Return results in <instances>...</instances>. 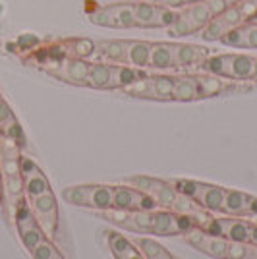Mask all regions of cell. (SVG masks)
I'll list each match as a JSON object with an SVG mask.
<instances>
[{"instance_id":"cell-42","label":"cell","mask_w":257,"mask_h":259,"mask_svg":"<svg viewBox=\"0 0 257 259\" xmlns=\"http://www.w3.org/2000/svg\"><path fill=\"white\" fill-rule=\"evenodd\" d=\"M207 236V232H203L201 228H192L188 234H184V240L190 244V246H193V248L199 249V246H201V242H203V238Z\"/></svg>"},{"instance_id":"cell-11","label":"cell","mask_w":257,"mask_h":259,"mask_svg":"<svg viewBox=\"0 0 257 259\" xmlns=\"http://www.w3.org/2000/svg\"><path fill=\"white\" fill-rule=\"evenodd\" d=\"M130 39H105L95 43V54L99 62L107 64H126Z\"/></svg>"},{"instance_id":"cell-45","label":"cell","mask_w":257,"mask_h":259,"mask_svg":"<svg viewBox=\"0 0 257 259\" xmlns=\"http://www.w3.org/2000/svg\"><path fill=\"white\" fill-rule=\"evenodd\" d=\"M251 246H257V223H251V228H249V242Z\"/></svg>"},{"instance_id":"cell-51","label":"cell","mask_w":257,"mask_h":259,"mask_svg":"<svg viewBox=\"0 0 257 259\" xmlns=\"http://www.w3.org/2000/svg\"><path fill=\"white\" fill-rule=\"evenodd\" d=\"M51 259H64V255H62V253H60V251H56V253H54L53 257Z\"/></svg>"},{"instance_id":"cell-8","label":"cell","mask_w":257,"mask_h":259,"mask_svg":"<svg viewBox=\"0 0 257 259\" xmlns=\"http://www.w3.org/2000/svg\"><path fill=\"white\" fill-rule=\"evenodd\" d=\"M31 201V211L39 227L43 228L45 234H53L54 228H56V215H58V209H56V197L53 192L43 194L39 197H33Z\"/></svg>"},{"instance_id":"cell-30","label":"cell","mask_w":257,"mask_h":259,"mask_svg":"<svg viewBox=\"0 0 257 259\" xmlns=\"http://www.w3.org/2000/svg\"><path fill=\"white\" fill-rule=\"evenodd\" d=\"M20 238H22V244L25 246V249H29V251H33L43 240H47V236H45V232L41 227H33V228H27V230H20Z\"/></svg>"},{"instance_id":"cell-23","label":"cell","mask_w":257,"mask_h":259,"mask_svg":"<svg viewBox=\"0 0 257 259\" xmlns=\"http://www.w3.org/2000/svg\"><path fill=\"white\" fill-rule=\"evenodd\" d=\"M126 184L132 186V188H136V190H140V192H143V194H149L151 197H155L166 186L164 180L151 178V176H130V178H126Z\"/></svg>"},{"instance_id":"cell-22","label":"cell","mask_w":257,"mask_h":259,"mask_svg":"<svg viewBox=\"0 0 257 259\" xmlns=\"http://www.w3.org/2000/svg\"><path fill=\"white\" fill-rule=\"evenodd\" d=\"M23 188H25V195H27L29 199L53 192V190H51V184L47 180V176H45L41 170L25 176V178H23Z\"/></svg>"},{"instance_id":"cell-28","label":"cell","mask_w":257,"mask_h":259,"mask_svg":"<svg viewBox=\"0 0 257 259\" xmlns=\"http://www.w3.org/2000/svg\"><path fill=\"white\" fill-rule=\"evenodd\" d=\"M134 246L140 249V253L145 259H161V255L166 251L157 240L151 238H134Z\"/></svg>"},{"instance_id":"cell-52","label":"cell","mask_w":257,"mask_h":259,"mask_svg":"<svg viewBox=\"0 0 257 259\" xmlns=\"http://www.w3.org/2000/svg\"><path fill=\"white\" fill-rule=\"evenodd\" d=\"M161 259H174V257H172V255L168 253V251H164V253L161 255Z\"/></svg>"},{"instance_id":"cell-14","label":"cell","mask_w":257,"mask_h":259,"mask_svg":"<svg viewBox=\"0 0 257 259\" xmlns=\"http://www.w3.org/2000/svg\"><path fill=\"white\" fill-rule=\"evenodd\" d=\"M225 190L223 186H217V184H203L199 182L197 188V194H195V201L199 205L211 211V213H223V203H225Z\"/></svg>"},{"instance_id":"cell-32","label":"cell","mask_w":257,"mask_h":259,"mask_svg":"<svg viewBox=\"0 0 257 259\" xmlns=\"http://www.w3.org/2000/svg\"><path fill=\"white\" fill-rule=\"evenodd\" d=\"M132 213H134L136 232L151 234V230H153V213L155 211H132Z\"/></svg>"},{"instance_id":"cell-27","label":"cell","mask_w":257,"mask_h":259,"mask_svg":"<svg viewBox=\"0 0 257 259\" xmlns=\"http://www.w3.org/2000/svg\"><path fill=\"white\" fill-rule=\"evenodd\" d=\"M108 248L116 259H122L124 255H128L130 251L138 249L134 246V242H130L128 238L118 234V232H108Z\"/></svg>"},{"instance_id":"cell-16","label":"cell","mask_w":257,"mask_h":259,"mask_svg":"<svg viewBox=\"0 0 257 259\" xmlns=\"http://www.w3.org/2000/svg\"><path fill=\"white\" fill-rule=\"evenodd\" d=\"M219 225H221V232L223 238L228 242H249V228L251 223L242 221V219H230V217H219Z\"/></svg>"},{"instance_id":"cell-43","label":"cell","mask_w":257,"mask_h":259,"mask_svg":"<svg viewBox=\"0 0 257 259\" xmlns=\"http://www.w3.org/2000/svg\"><path fill=\"white\" fill-rule=\"evenodd\" d=\"M134 2H147V4L164 6V8H172V10H180V8H184L182 0H134Z\"/></svg>"},{"instance_id":"cell-4","label":"cell","mask_w":257,"mask_h":259,"mask_svg":"<svg viewBox=\"0 0 257 259\" xmlns=\"http://www.w3.org/2000/svg\"><path fill=\"white\" fill-rule=\"evenodd\" d=\"M211 12L207 8L205 2H197V4H190L178 10V18L166 29L170 37H186V35H193L199 33L207 23L211 22Z\"/></svg>"},{"instance_id":"cell-54","label":"cell","mask_w":257,"mask_h":259,"mask_svg":"<svg viewBox=\"0 0 257 259\" xmlns=\"http://www.w3.org/2000/svg\"><path fill=\"white\" fill-rule=\"evenodd\" d=\"M0 101H4V99H2V95H0Z\"/></svg>"},{"instance_id":"cell-21","label":"cell","mask_w":257,"mask_h":259,"mask_svg":"<svg viewBox=\"0 0 257 259\" xmlns=\"http://www.w3.org/2000/svg\"><path fill=\"white\" fill-rule=\"evenodd\" d=\"M110 83V64L107 62H89L87 85L93 89H108Z\"/></svg>"},{"instance_id":"cell-41","label":"cell","mask_w":257,"mask_h":259,"mask_svg":"<svg viewBox=\"0 0 257 259\" xmlns=\"http://www.w3.org/2000/svg\"><path fill=\"white\" fill-rule=\"evenodd\" d=\"M2 136H4V138H10V140H14L18 145H23V132H22L20 122H14V124H10L8 128L2 132Z\"/></svg>"},{"instance_id":"cell-47","label":"cell","mask_w":257,"mask_h":259,"mask_svg":"<svg viewBox=\"0 0 257 259\" xmlns=\"http://www.w3.org/2000/svg\"><path fill=\"white\" fill-rule=\"evenodd\" d=\"M122 259H145V257L140 253V249H134V251H130L128 255H124Z\"/></svg>"},{"instance_id":"cell-36","label":"cell","mask_w":257,"mask_h":259,"mask_svg":"<svg viewBox=\"0 0 257 259\" xmlns=\"http://www.w3.org/2000/svg\"><path fill=\"white\" fill-rule=\"evenodd\" d=\"M0 174H4V176H18V174H22L20 157H2L0 159Z\"/></svg>"},{"instance_id":"cell-35","label":"cell","mask_w":257,"mask_h":259,"mask_svg":"<svg viewBox=\"0 0 257 259\" xmlns=\"http://www.w3.org/2000/svg\"><path fill=\"white\" fill-rule=\"evenodd\" d=\"M172 186H174V190L178 192L180 195H188V197H195V194H197V188H199V182H195V180H186V178H182V180H172Z\"/></svg>"},{"instance_id":"cell-40","label":"cell","mask_w":257,"mask_h":259,"mask_svg":"<svg viewBox=\"0 0 257 259\" xmlns=\"http://www.w3.org/2000/svg\"><path fill=\"white\" fill-rule=\"evenodd\" d=\"M247 253V244L244 242H230L228 244V251H226V259H244Z\"/></svg>"},{"instance_id":"cell-12","label":"cell","mask_w":257,"mask_h":259,"mask_svg":"<svg viewBox=\"0 0 257 259\" xmlns=\"http://www.w3.org/2000/svg\"><path fill=\"white\" fill-rule=\"evenodd\" d=\"M221 43L234 49H257V23L246 22L226 33Z\"/></svg>"},{"instance_id":"cell-18","label":"cell","mask_w":257,"mask_h":259,"mask_svg":"<svg viewBox=\"0 0 257 259\" xmlns=\"http://www.w3.org/2000/svg\"><path fill=\"white\" fill-rule=\"evenodd\" d=\"M199 97V87L195 81V76H180L174 77V87H172V101H195Z\"/></svg>"},{"instance_id":"cell-7","label":"cell","mask_w":257,"mask_h":259,"mask_svg":"<svg viewBox=\"0 0 257 259\" xmlns=\"http://www.w3.org/2000/svg\"><path fill=\"white\" fill-rule=\"evenodd\" d=\"M112 209L122 211H157L159 205L149 194L132 186H112Z\"/></svg>"},{"instance_id":"cell-6","label":"cell","mask_w":257,"mask_h":259,"mask_svg":"<svg viewBox=\"0 0 257 259\" xmlns=\"http://www.w3.org/2000/svg\"><path fill=\"white\" fill-rule=\"evenodd\" d=\"M172 87H174V76H145L124 91H128L132 97L172 101Z\"/></svg>"},{"instance_id":"cell-1","label":"cell","mask_w":257,"mask_h":259,"mask_svg":"<svg viewBox=\"0 0 257 259\" xmlns=\"http://www.w3.org/2000/svg\"><path fill=\"white\" fill-rule=\"evenodd\" d=\"M253 64H255V56H249V54H209L203 62L197 66V70L201 74H213V76H221L225 79L244 81V79H251L253 76Z\"/></svg>"},{"instance_id":"cell-33","label":"cell","mask_w":257,"mask_h":259,"mask_svg":"<svg viewBox=\"0 0 257 259\" xmlns=\"http://www.w3.org/2000/svg\"><path fill=\"white\" fill-rule=\"evenodd\" d=\"M4 192L10 195V197H14V199L22 197L25 194L22 174H18V176H4Z\"/></svg>"},{"instance_id":"cell-17","label":"cell","mask_w":257,"mask_h":259,"mask_svg":"<svg viewBox=\"0 0 257 259\" xmlns=\"http://www.w3.org/2000/svg\"><path fill=\"white\" fill-rule=\"evenodd\" d=\"M172 53H174V43H164V41L151 43L147 68H151V70H170V68H174Z\"/></svg>"},{"instance_id":"cell-10","label":"cell","mask_w":257,"mask_h":259,"mask_svg":"<svg viewBox=\"0 0 257 259\" xmlns=\"http://www.w3.org/2000/svg\"><path fill=\"white\" fill-rule=\"evenodd\" d=\"M87 72H89V62L83 58H66L56 66V70H51V74L62 79L66 83L74 85H87Z\"/></svg>"},{"instance_id":"cell-34","label":"cell","mask_w":257,"mask_h":259,"mask_svg":"<svg viewBox=\"0 0 257 259\" xmlns=\"http://www.w3.org/2000/svg\"><path fill=\"white\" fill-rule=\"evenodd\" d=\"M178 197V192L174 190V186H172L170 182H166V186L162 188L159 194L155 195L153 199L157 201V205H159V209H170V205L174 203V199Z\"/></svg>"},{"instance_id":"cell-31","label":"cell","mask_w":257,"mask_h":259,"mask_svg":"<svg viewBox=\"0 0 257 259\" xmlns=\"http://www.w3.org/2000/svg\"><path fill=\"white\" fill-rule=\"evenodd\" d=\"M199 203L195 201V199H192V197H188V195H180L178 194V197L174 199V203L170 205V211H174V213H178V215H190L192 217L197 209H199Z\"/></svg>"},{"instance_id":"cell-37","label":"cell","mask_w":257,"mask_h":259,"mask_svg":"<svg viewBox=\"0 0 257 259\" xmlns=\"http://www.w3.org/2000/svg\"><path fill=\"white\" fill-rule=\"evenodd\" d=\"M240 2H244V0H205L207 8L211 12V18L221 16V14L228 10L230 6H236V4H240Z\"/></svg>"},{"instance_id":"cell-48","label":"cell","mask_w":257,"mask_h":259,"mask_svg":"<svg viewBox=\"0 0 257 259\" xmlns=\"http://www.w3.org/2000/svg\"><path fill=\"white\" fill-rule=\"evenodd\" d=\"M2 195H4V180H2V174H0V201H2Z\"/></svg>"},{"instance_id":"cell-24","label":"cell","mask_w":257,"mask_h":259,"mask_svg":"<svg viewBox=\"0 0 257 259\" xmlns=\"http://www.w3.org/2000/svg\"><path fill=\"white\" fill-rule=\"evenodd\" d=\"M228 240L223 236H211V234H207L203 238V242H201V246L199 249L207 253V255H211L215 259H226V251H228Z\"/></svg>"},{"instance_id":"cell-15","label":"cell","mask_w":257,"mask_h":259,"mask_svg":"<svg viewBox=\"0 0 257 259\" xmlns=\"http://www.w3.org/2000/svg\"><path fill=\"white\" fill-rule=\"evenodd\" d=\"M253 195L238 190H225V203L223 213L228 217H249V205H251Z\"/></svg>"},{"instance_id":"cell-46","label":"cell","mask_w":257,"mask_h":259,"mask_svg":"<svg viewBox=\"0 0 257 259\" xmlns=\"http://www.w3.org/2000/svg\"><path fill=\"white\" fill-rule=\"evenodd\" d=\"M244 259H257V246H251V244H247V253Z\"/></svg>"},{"instance_id":"cell-3","label":"cell","mask_w":257,"mask_h":259,"mask_svg":"<svg viewBox=\"0 0 257 259\" xmlns=\"http://www.w3.org/2000/svg\"><path fill=\"white\" fill-rule=\"evenodd\" d=\"M89 22L107 27V29H132L136 27L134 22V2H118L99 6L89 14Z\"/></svg>"},{"instance_id":"cell-25","label":"cell","mask_w":257,"mask_h":259,"mask_svg":"<svg viewBox=\"0 0 257 259\" xmlns=\"http://www.w3.org/2000/svg\"><path fill=\"white\" fill-rule=\"evenodd\" d=\"M172 219H174V213L170 209H157L153 213V230H151V234H155V236H170Z\"/></svg>"},{"instance_id":"cell-49","label":"cell","mask_w":257,"mask_h":259,"mask_svg":"<svg viewBox=\"0 0 257 259\" xmlns=\"http://www.w3.org/2000/svg\"><path fill=\"white\" fill-rule=\"evenodd\" d=\"M184 6H190V4H197V2H205V0H182Z\"/></svg>"},{"instance_id":"cell-39","label":"cell","mask_w":257,"mask_h":259,"mask_svg":"<svg viewBox=\"0 0 257 259\" xmlns=\"http://www.w3.org/2000/svg\"><path fill=\"white\" fill-rule=\"evenodd\" d=\"M54 253H56V248H54L53 242H49V240H43V242L31 251L33 259H51Z\"/></svg>"},{"instance_id":"cell-29","label":"cell","mask_w":257,"mask_h":259,"mask_svg":"<svg viewBox=\"0 0 257 259\" xmlns=\"http://www.w3.org/2000/svg\"><path fill=\"white\" fill-rule=\"evenodd\" d=\"M68 45L74 47L70 51H72V56H75V58L87 60L95 54V41H91V39H72V41H68Z\"/></svg>"},{"instance_id":"cell-2","label":"cell","mask_w":257,"mask_h":259,"mask_svg":"<svg viewBox=\"0 0 257 259\" xmlns=\"http://www.w3.org/2000/svg\"><path fill=\"white\" fill-rule=\"evenodd\" d=\"M62 199L75 207H87L93 211H107L112 207V186L107 184H83L62 190Z\"/></svg>"},{"instance_id":"cell-53","label":"cell","mask_w":257,"mask_h":259,"mask_svg":"<svg viewBox=\"0 0 257 259\" xmlns=\"http://www.w3.org/2000/svg\"><path fill=\"white\" fill-rule=\"evenodd\" d=\"M247 22H255L257 23V12L253 14V16H251V18H249V20H247Z\"/></svg>"},{"instance_id":"cell-13","label":"cell","mask_w":257,"mask_h":259,"mask_svg":"<svg viewBox=\"0 0 257 259\" xmlns=\"http://www.w3.org/2000/svg\"><path fill=\"white\" fill-rule=\"evenodd\" d=\"M149 76L143 68H134L128 64H110V83L108 89H128L140 79Z\"/></svg>"},{"instance_id":"cell-9","label":"cell","mask_w":257,"mask_h":259,"mask_svg":"<svg viewBox=\"0 0 257 259\" xmlns=\"http://www.w3.org/2000/svg\"><path fill=\"white\" fill-rule=\"evenodd\" d=\"M209 49L201 45L190 43H174V53H172V62L176 70H186V68H197L209 56Z\"/></svg>"},{"instance_id":"cell-44","label":"cell","mask_w":257,"mask_h":259,"mask_svg":"<svg viewBox=\"0 0 257 259\" xmlns=\"http://www.w3.org/2000/svg\"><path fill=\"white\" fill-rule=\"evenodd\" d=\"M20 168H22L23 178H25V176H29V174H33V172H39V170H41V168H39V166H37L29 157H20Z\"/></svg>"},{"instance_id":"cell-5","label":"cell","mask_w":257,"mask_h":259,"mask_svg":"<svg viewBox=\"0 0 257 259\" xmlns=\"http://www.w3.org/2000/svg\"><path fill=\"white\" fill-rule=\"evenodd\" d=\"M178 18V10L155 6L147 2H134V22L141 29H168Z\"/></svg>"},{"instance_id":"cell-50","label":"cell","mask_w":257,"mask_h":259,"mask_svg":"<svg viewBox=\"0 0 257 259\" xmlns=\"http://www.w3.org/2000/svg\"><path fill=\"white\" fill-rule=\"evenodd\" d=\"M253 81H257V58H255V64H253V76H251Z\"/></svg>"},{"instance_id":"cell-19","label":"cell","mask_w":257,"mask_h":259,"mask_svg":"<svg viewBox=\"0 0 257 259\" xmlns=\"http://www.w3.org/2000/svg\"><path fill=\"white\" fill-rule=\"evenodd\" d=\"M151 43L140 41V39H130L128 41V54H126V64L134 68H147L149 64Z\"/></svg>"},{"instance_id":"cell-38","label":"cell","mask_w":257,"mask_h":259,"mask_svg":"<svg viewBox=\"0 0 257 259\" xmlns=\"http://www.w3.org/2000/svg\"><path fill=\"white\" fill-rule=\"evenodd\" d=\"M14 122H18V120L14 116L10 105L6 101H0V134L8 128L10 124H14Z\"/></svg>"},{"instance_id":"cell-20","label":"cell","mask_w":257,"mask_h":259,"mask_svg":"<svg viewBox=\"0 0 257 259\" xmlns=\"http://www.w3.org/2000/svg\"><path fill=\"white\" fill-rule=\"evenodd\" d=\"M197 87H199V97H217L221 93H225L228 87V79L213 74H197L195 76Z\"/></svg>"},{"instance_id":"cell-26","label":"cell","mask_w":257,"mask_h":259,"mask_svg":"<svg viewBox=\"0 0 257 259\" xmlns=\"http://www.w3.org/2000/svg\"><path fill=\"white\" fill-rule=\"evenodd\" d=\"M108 223L116 225L120 228H126L130 232H136V225H134V213L132 211H122V209H107V211H101Z\"/></svg>"}]
</instances>
